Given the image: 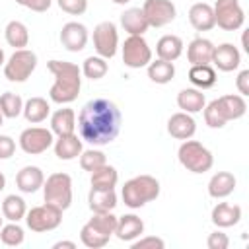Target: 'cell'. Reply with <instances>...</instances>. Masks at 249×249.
<instances>
[{"mask_svg": "<svg viewBox=\"0 0 249 249\" xmlns=\"http://www.w3.org/2000/svg\"><path fill=\"white\" fill-rule=\"evenodd\" d=\"M121 123V111L111 99L93 97L80 109L78 132L80 138L91 146H107L119 136Z\"/></svg>", "mask_w": 249, "mask_h": 249, "instance_id": "6da1fadb", "label": "cell"}, {"mask_svg": "<svg viewBox=\"0 0 249 249\" xmlns=\"http://www.w3.org/2000/svg\"><path fill=\"white\" fill-rule=\"evenodd\" d=\"M47 68L54 76V84L51 86V91H49L51 101L64 105L78 99L80 88H82V68L66 60H49Z\"/></svg>", "mask_w": 249, "mask_h": 249, "instance_id": "7a4b0ae2", "label": "cell"}, {"mask_svg": "<svg viewBox=\"0 0 249 249\" xmlns=\"http://www.w3.org/2000/svg\"><path fill=\"white\" fill-rule=\"evenodd\" d=\"M123 202L128 208H142L144 204L156 200L160 196V181L152 175H136L124 181L121 191Z\"/></svg>", "mask_w": 249, "mask_h": 249, "instance_id": "3957f363", "label": "cell"}, {"mask_svg": "<svg viewBox=\"0 0 249 249\" xmlns=\"http://www.w3.org/2000/svg\"><path fill=\"white\" fill-rule=\"evenodd\" d=\"M177 158H179V163L191 173H206L214 165L212 152L198 140H191V138L183 140V144L177 150Z\"/></svg>", "mask_w": 249, "mask_h": 249, "instance_id": "277c9868", "label": "cell"}, {"mask_svg": "<svg viewBox=\"0 0 249 249\" xmlns=\"http://www.w3.org/2000/svg\"><path fill=\"white\" fill-rule=\"evenodd\" d=\"M45 202L58 206L62 212L72 204V179L68 173H51L43 183Z\"/></svg>", "mask_w": 249, "mask_h": 249, "instance_id": "5b68a950", "label": "cell"}, {"mask_svg": "<svg viewBox=\"0 0 249 249\" xmlns=\"http://www.w3.org/2000/svg\"><path fill=\"white\" fill-rule=\"evenodd\" d=\"M37 68V54L29 49H18L4 62V76L8 82H25Z\"/></svg>", "mask_w": 249, "mask_h": 249, "instance_id": "8992f818", "label": "cell"}, {"mask_svg": "<svg viewBox=\"0 0 249 249\" xmlns=\"http://www.w3.org/2000/svg\"><path fill=\"white\" fill-rule=\"evenodd\" d=\"M25 222L27 228L35 233H43V231H51L56 230L62 222V210L54 204H41V206H33L31 210L25 212Z\"/></svg>", "mask_w": 249, "mask_h": 249, "instance_id": "52a82bcc", "label": "cell"}, {"mask_svg": "<svg viewBox=\"0 0 249 249\" xmlns=\"http://www.w3.org/2000/svg\"><path fill=\"white\" fill-rule=\"evenodd\" d=\"M212 10L216 25L224 31H237L245 23V12L239 0H216Z\"/></svg>", "mask_w": 249, "mask_h": 249, "instance_id": "ba28073f", "label": "cell"}, {"mask_svg": "<svg viewBox=\"0 0 249 249\" xmlns=\"http://www.w3.org/2000/svg\"><path fill=\"white\" fill-rule=\"evenodd\" d=\"M152 60V49L142 35H128L123 43V62L128 68H144Z\"/></svg>", "mask_w": 249, "mask_h": 249, "instance_id": "9c48e42d", "label": "cell"}, {"mask_svg": "<svg viewBox=\"0 0 249 249\" xmlns=\"http://www.w3.org/2000/svg\"><path fill=\"white\" fill-rule=\"evenodd\" d=\"M93 49L103 58H113L119 49V31L113 21H101L93 27Z\"/></svg>", "mask_w": 249, "mask_h": 249, "instance_id": "30bf717a", "label": "cell"}, {"mask_svg": "<svg viewBox=\"0 0 249 249\" xmlns=\"http://www.w3.org/2000/svg\"><path fill=\"white\" fill-rule=\"evenodd\" d=\"M53 142H54L53 130L43 128V126H29V128L21 130V134H19V148L29 156L47 152L53 146Z\"/></svg>", "mask_w": 249, "mask_h": 249, "instance_id": "8fae6325", "label": "cell"}, {"mask_svg": "<svg viewBox=\"0 0 249 249\" xmlns=\"http://www.w3.org/2000/svg\"><path fill=\"white\" fill-rule=\"evenodd\" d=\"M142 12L150 27H163L177 16V8L171 0H146L142 4Z\"/></svg>", "mask_w": 249, "mask_h": 249, "instance_id": "7c38bea8", "label": "cell"}, {"mask_svg": "<svg viewBox=\"0 0 249 249\" xmlns=\"http://www.w3.org/2000/svg\"><path fill=\"white\" fill-rule=\"evenodd\" d=\"M88 39H89L88 27L84 23H80V21H68L60 29V43L70 53L84 51L86 45H88Z\"/></svg>", "mask_w": 249, "mask_h": 249, "instance_id": "4fadbf2b", "label": "cell"}, {"mask_svg": "<svg viewBox=\"0 0 249 249\" xmlns=\"http://www.w3.org/2000/svg\"><path fill=\"white\" fill-rule=\"evenodd\" d=\"M212 101H214L216 111H218V115L222 117L224 123L237 121V119H241L247 113V103H245V97L243 95L228 93V95H222V97L212 99Z\"/></svg>", "mask_w": 249, "mask_h": 249, "instance_id": "5bb4252c", "label": "cell"}, {"mask_svg": "<svg viewBox=\"0 0 249 249\" xmlns=\"http://www.w3.org/2000/svg\"><path fill=\"white\" fill-rule=\"evenodd\" d=\"M212 64L222 70V72H233L235 68H239L241 64V53L235 45L231 43H222L218 47H214L212 53Z\"/></svg>", "mask_w": 249, "mask_h": 249, "instance_id": "9a60e30c", "label": "cell"}, {"mask_svg": "<svg viewBox=\"0 0 249 249\" xmlns=\"http://www.w3.org/2000/svg\"><path fill=\"white\" fill-rule=\"evenodd\" d=\"M167 132L177 140H189L196 132V121L191 117V113H185V111L173 113L167 119Z\"/></svg>", "mask_w": 249, "mask_h": 249, "instance_id": "2e32d148", "label": "cell"}, {"mask_svg": "<svg viewBox=\"0 0 249 249\" xmlns=\"http://www.w3.org/2000/svg\"><path fill=\"white\" fill-rule=\"evenodd\" d=\"M82 142H84V140H82L76 132L58 136V138L53 142V146H54V156H56L58 160H62V161L76 160V158H80V154H82V150H84V144H82Z\"/></svg>", "mask_w": 249, "mask_h": 249, "instance_id": "e0dca14e", "label": "cell"}, {"mask_svg": "<svg viewBox=\"0 0 249 249\" xmlns=\"http://www.w3.org/2000/svg\"><path fill=\"white\" fill-rule=\"evenodd\" d=\"M210 220L216 228H231V226L239 224V220H241V206L230 204V202H218L212 208Z\"/></svg>", "mask_w": 249, "mask_h": 249, "instance_id": "ac0fdd59", "label": "cell"}, {"mask_svg": "<svg viewBox=\"0 0 249 249\" xmlns=\"http://www.w3.org/2000/svg\"><path fill=\"white\" fill-rule=\"evenodd\" d=\"M144 233V222L142 218H138L136 214H124L119 216L117 220V228H115V235L121 241H134L136 237H140Z\"/></svg>", "mask_w": 249, "mask_h": 249, "instance_id": "d6986e66", "label": "cell"}, {"mask_svg": "<svg viewBox=\"0 0 249 249\" xmlns=\"http://www.w3.org/2000/svg\"><path fill=\"white\" fill-rule=\"evenodd\" d=\"M189 21L196 31H210L212 27H216V19H214V10L210 4L206 2H196L189 8Z\"/></svg>", "mask_w": 249, "mask_h": 249, "instance_id": "ffe728a7", "label": "cell"}, {"mask_svg": "<svg viewBox=\"0 0 249 249\" xmlns=\"http://www.w3.org/2000/svg\"><path fill=\"white\" fill-rule=\"evenodd\" d=\"M43 183H45V175H43L41 167H37V165H25L16 175V185L21 193L31 195V193L39 191L43 187Z\"/></svg>", "mask_w": 249, "mask_h": 249, "instance_id": "44dd1931", "label": "cell"}, {"mask_svg": "<svg viewBox=\"0 0 249 249\" xmlns=\"http://www.w3.org/2000/svg\"><path fill=\"white\" fill-rule=\"evenodd\" d=\"M237 179L230 171H218L208 181V195L212 198H226L235 191Z\"/></svg>", "mask_w": 249, "mask_h": 249, "instance_id": "7402d4cb", "label": "cell"}, {"mask_svg": "<svg viewBox=\"0 0 249 249\" xmlns=\"http://www.w3.org/2000/svg\"><path fill=\"white\" fill-rule=\"evenodd\" d=\"M88 206L91 212H113L117 206V193L115 189H89Z\"/></svg>", "mask_w": 249, "mask_h": 249, "instance_id": "603a6c76", "label": "cell"}, {"mask_svg": "<svg viewBox=\"0 0 249 249\" xmlns=\"http://www.w3.org/2000/svg\"><path fill=\"white\" fill-rule=\"evenodd\" d=\"M214 53V43L204 37H196L187 47V60L193 64H210Z\"/></svg>", "mask_w": 249, "mask_h": 249, "instance_id": "cb8c5ba5", "label": "cell"}, {"mask_svg": "<svg viewBox=\"0 0 249 249\" xmlns=\"http://www.w3.org/2000/svg\"><path fill=\"white\" fill-rule=\"evenodd\" d=\"M121 25L128 35H144L148 31V21L142 8H128L121 14Z\"/></svg>", "mask_w": 249, "mask_h": 249, "instance_id": "d4e9b609", "label": "cell"}, {"mask_svg": "<svg viewBox=\"0 0 249 249\" xmlns=\"http://www.w3.org/2000/svg\"><path fill=\"white\" fill-rule=\"evenodd\" d=\"M177 105L181 111L185 113H200L206 105V97L202 93V89H196V88H185L177 93Z\"/></svg>", "mask_w": 249, "mask_h": 249, "instance_id": "484cf974", "label": "cell"}, {"mask_svg": "<svg viewBox=\"0 0 249 249\" xmlns=\"http://www.w3.org/2000/svg\"><path fill=\"white\" fill-rule=\"evenodd\" d=\"M51 130L56 136H64V134H72L76 130V113L70 107H62L56 109L51 115Z\"/></svg>", "mask_w": 249, "mask_h": 249, "instance_id": "4316f807", "label": "cell"}, {"mask_svg": "<svg viewBox=\"0 0 249 249\" xmlns=\"http://www.w3.org/2000/svg\"><path fill=\"white\" fill-rule=\"evenodd\" d=\"M156 54L161 60L173 62L183 54V39L179 35H163L156 43Z\"/></svg>", "mask_w": 249, "mask_h": 249, "instance_id": "83f0119b", "label": "cell"}, {"mask_svg": "<svg viewBox=\"0 0 249 249\" xmlns=\"http://www.w3.org/2000/svg\"><path fill=\"white\" fill-rule=\"evenodd\" d=\"M23 117L27 123L31 124H37V123H43L49 115H51V105L45 97H29L25 103H23Z\"/></svg>", "mask_w": 249, "mask_h": 249, "instance_id": "f1b7e54d", "label": "cell"}, {"mask_svg": "<svg viewBox=\"0 0 249 249\" xmlns=\"http://www.w3.org/2000/svg\"><path fill=\"white\" fill-rule=\"evenodd\" d=\"M189 80L196 89H210L216 84V70L210 64H193L189 70Z\"/></svg>", "mask_w": 249, "mask_h": 249, "instance_id": "f546056e", "label": "cell"}, {"mask_svg": "<svg viewBox=\"0 0 249 249\" xmlns=\"http://www.w3.org/2000/svg\"><path fill=\"white\" fill-rule=\"evenodd\" d=\"M4 37H6V43L10 47H14L16 51L18 49H25L29 45V31H27V25L18 21V19H12L6 29H4Z\"/></svg>", "mask_w": 249, "mask_h": 249, "instance_id": "4dcf8cb0", "label": "cell"}, {"mask_svg": "<svg viewBox=\"0 0 249 249\" xmlns=\"http://www.w3.org/2000/svg\"><path fill=\"white\" fill-rule=\"evenodd\" d=\"M89 183L95 189H115L117 183H119V171L113 165L105 163V165H101V167L91 171Z\"/></svg>", "mask_w": 249, "mask_h": 249, "instance_id": "1f68e13d", "label": "cell"}, {"mask_svg": "<svg viewBox=\"0 0 249 249\" xmlns=\"http://www.w3.org/2000/svg\"><path fill=\"white\" fill-rule=\"evenodd\" d=\"M173 76H175L173 62H167V60H161V58L150 60V64H148V78L154 84H169L173 80Z\"/></svg>", "mask_w": 249, "mask_h": 249, "instance_id": "d6a6232c", "label": "cell"}, {"mask_svg": "<svg viewBox=\"0 0 249 249\" xmlns=\"http://www.w3.org/2000/svg\"><path fill=\"white\" fill-rule=\"evenodd\" d=\"M25 212H27V206H25V200L19 195H8L2 200V216L6 220L19 222V220L25 218Z\"/></svg>", "mask_w": 249, "mask_h": 249, "instance_id": "836d02e7", "label": "cell"}, {"mask_svg": "<svg viewBox=\"0 0 249 249\" xmlns=\"http://www.w3.org/2000/svg\"><path fill=\"white\" fill-rule=\"evenodd\" d=\"M109 72V64H107V58L103 56H88L82 64V74L89 80H101L105 74Z\"/></svg>", "mask_w": 249, "mask_h": 249, "instance_id": "e575fe53", "label": "cell"}, {"mask_svg": "<svg viewBox=\"0 0 249 249\" xmlns=\"http://www.w3.org/2000/svg\"><path fill=\"white\" fill-rule=\"evenodd\" d=\"M0 111L8 119H16L23 111V99L14 91H4L0 95Z\"/></svg>", "mask_w": 249, "mask_h": 249, "instance_id": "d590c367", "label": "cell"}, {"mask_svg": "<svg viewBox=\"0 0 249 249\" xmlns=\"http://www.w3.org/2000/svg\"><path fill=\"white\" fill-rule=\"evenodd\" d=\"M80 239H82V243H84L88 249H101V247H105V245L109 243L111 237L99 233L93 226H89V224L86 222V224L82 226V230H80Z\"/></svg>", "mask_w": 249, "mask_h": 249, "instance_id": "8d00e7d4", "label": "cell"}, {"mask_svg": "<svg viewBox=\"0 0 249 249\" xmlns=\"http://www.w3.org/2000/svg\"><path fill=\"white\" fill-rule=\"evenodd\" d=\"M25 239V231L18 222H10L0 228V241L8 247H18Z\"/></svg>", "mask_w": 249, "mask_h": 249, "instance_id": "74e56055", "label": "cell"}, {"mask_svg": "<svg viewBox=\"0 0 249 249\" xmlns=\"http://www.w3.org/2000/svg\"><path fill=\"white\" fill-rule=\"evenodd\" d=\"M105 163H107V158H105V154L101 150L89 148V150H82V154H80V167L84 171L91 173L93 169H97V167H101Z\"/></svg>", "mask_w": 249, "mask_h": 249, "instance_id": "f35d334b", "label": "cell"}, {"mask_svg": "<svg viewBox=\"0 0 249 249\" xmlns=\"http://www.w3.org/2000/svg\"><path fill=\"white\" fill-rule=\"evenodd\" d=\"M58 8L70 16H82L88 10V0H56Z\"/></svg>", "mask_w": 249, "mask_h": 249, "instance_id": "ab89813d", "label": "cell"}, {"mask_svg": "<svg viewBox=\"0 0 249 249\" xmlns=\"http://www.w3.org/2000/svg\"><path fill=\"white\" fill-rule=\"evenodd\" d=\"M130 247L132 249H163L165 247V241L161 237H156V235H146V237H136L134 241H130Z\"/></svg>", "mask_w": 249, "mask_h": 249, "instance_id": "60d3db41", "label": "cell"}, {"mask_svg": "<svg viewBox=\"0 0 249 249\" xmlns=\"http://www.w3.org/2000/svg\"><path fill=\"white\" fill-rule=\"evenodd\" d=\"M206 247H208V249H228V247H230V237H228L224 231L216 230V231H212V233L208 235Z\"/></svg>", "mask_w": 249, "mask_h": 249, "instance_id": "b9f144b4", "label": "cell"}, {"mask_svg": "<svg viewBox=\"0 0 249 249\" xmlns=\"http://www.w3.org/2000/svg\"><path fill=\"white\" fill-rule=\"evenodd\" d=\"M16 4H19V6H23V8L31 10V12L43 14V12H47L51 8L53 0H16Z\"/></svg>", "mask_w": 249, "mask_h": 249, "instance_id": "7bdbcfd3", "label": "cell"}, {"mask_svg": "<svg viewBox=\"0 0 249 249\" xmlns=\"http://www.w3.org/2000/svg\"><path fill=\"white\" fill-rule=\"evenodd\" d=\"M16 152V142L12 136H6V134H0V160H8L12 158Z\"/></svg>", "mask_w": 249, "mask_h": 249, "instance_id": "ee69618b", "label": "cell"}, {"mask_svg": "<svg viewBox=\"0 0 249 249\" xmlns=\"http://www.w3.org/2000/svg\"><path fill=\"white\" fill-rule=\"evenodd\" d=\"M235 86H237V91L239 95L247 97L249 95V70H241L235 78Z\"/></svg>", "mask_w": 249, "mask_h": 249, "instance_id": "f6af8a7d", "label": "cell"}, {"mask_svg": "<svg viewBox=\"0 0 249 249\" xmlns=\"http://www.w3.org/2000/svg\"><path fill=\"white\" fill-rule=\"evenodd\" d=\"M53 249H76V243L74 241H56L53 245Z\"/></svg>", "mask_w": 249, "mask_h": 249, "instance_id": "bcb514c9", "label": "cell"}, {"mask_svg": "<svg viewBox=\"0 0 249 249\" xmlns=\"http://www.w3.org/2000/svg\"><path fill=\"white\" fill-rule=\"evenodd\" d=\"M4 187H6V177H4V173L0 171V191H2Z\"/></svg>", "mask_w": 249, "mask_h": 249, "instance_id": "7dc6e473", "label": "cell"}, {"mask_svg": "<svg viewBox=\"0 0 249 249\" xmlns=\"http://www.w3.org/2000/svg\"><path fill=\"white\" fill-rule=\"evenodd\" d=\"M4 62H6V56H4V51L0 49V66H4Z\"/></svg>", "mask_w": 249, "mask_h": 249, "instance_id": "c3c4849f", "label": "cell"}, {"mask_svg": "<svg viewBox=\"0 0 249 249\" xmlns=\"http://www.w3.org/2000/svg\"><path fill=\"white\" fill-rule=\"evenodd\" d=\"M111 2H115V4H121V6H124V4H128L130 0H111Z\"/></svg>", "mask_w": 249, "mask_h": 249, "instance_id": "681fc988", "label": "cell"}, {"mask_svg": "<svg viewBox=\"0 0 249 249\" xmlns=\"http://www.w3.org/2000/svg\"><path fill=\"white\" fill-rule=\"evenodd\" d=\"M2 121H4V115H2V111H0V126H2Z\"/></svg>", "mask_w": 249, "mask_h": 249, "instance_id": "f907efd6", "label": "cell"}, {"mask_svg": "<svg viewBox=\"0 0 249 249\" xmlns=\"http://www.w3.org/2000/svg\"><path fill=\"white\" fill-rule=\"evenodd\" d=\"M0 228H2V216H0Z\"/></svg>", "mask_w": 249, "mask_h": 249, "instance_id": "816d5d0a", "label": "cell"}]
</instances>
